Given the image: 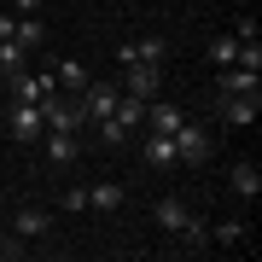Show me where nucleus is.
I'll list each match as a JSON object with an SVG mask.
<instances>
[{"mask_svg": "<svg viewBox=\"0 0 262 262\" xmlns=\"http://www.w3.org/2000/svg\"><path fill=\"white\" fill-rule=\"evenodd\" d=\"M41 146H47V163H58V169H70L76 158H82L76 134H64V128H47V134H41Z\"/></svg>", "mask_w": 262, "mask_h": 262, "instance_id": "9b49d317", "label": "nucleus"}, {"mask_svg": "<svg viewBox=\"0 0 262 262\" xmlns=\"http://www.w3.org/2000/svg\"><path fill=\"white\" fill-rule=\"evenodd\" d=\"M146 105H151V99H134V94H122L111 117H117V122H122V128H128V134H134V128H140V122H146Z\"/></svg>", "mask_w": 262, "mask_h": 262, "instance_id": "dca6fc26", "label": "nucleus"}, {"mask_svg": "<svg viewBox=\"0 0 262 262\" xmlns=\"http://www.w3.org/2000/svg\"><path fill=\"white\" fill-rule=\"evenodd\" d=\"M169 140H175V163H204V158H210V140H204L198 122H181Z\"/></svg>", "mask_w": 262, "mask_h": 262, "instance_id": "423d86ee", "label": "nucleus"}, {"mask_svg": "<svg viewBox=\"0 0 262 262\" xmlns=\"http://www.w3.org/2000/svg\"><path fill=\"white\" fill-rule=\"evenodd\" d=\"M140 158L151 169H169V163H175V140H169V134H146V151H140Z\"/></svg>", "mask_w": 262, "mask_h": 262, "instance_id": "2eb2a0df", "label": "nucleus"}, {"mask_svg": "<svg viewBox=\"0 0 262 262\" xmlns=\"http://www.w3.org/2000/svg\"><path fill=\"white\" fill-rule=\"evenodd\" d=\"M163 35H140V41H122V47H117V64L122 70H128V64H163Z\"/></svg>", "mask_w": 262, "mask_h": 262, "instance_id": "39448f33", "label": "nucleus"}, {"mask_svg": "<svg viewBox=\"0 0 262 262\" xmlns=\"http://www.w3.org/2000/svg\"><path fill=\"white\" fill-rule=\"evenodd\" d=\"M41 12V0H18V18H35Z\"/></svg>", "mask_w": 262, "mask_h": 262, "instance_id": "a878e982", "label": "nucleus"}, {"mask_svg": "<svg viewBox=\"0 0 262 262\" xmlns=\"http://www.w3.org/2000/svg\"><path fill=\"white\" fill-rule=\"evenodd\" d=\"M146 122H151V134H175L187 122V111L181 105H146Z\"/></svg>", "mask_w": 262, "mask_h": 262, "instance_id": "4468645a", "label": "nucleus"}, {"mask_svg": "<svg viewBox=\"0 0 262 262\" xmlns=\"http://www.w3.org/2000/svg\"><path fill=\"white\" fill-rule=\"evenodd\" d=\"M158 82H163V64H128L122 70V94H134V99H158Z\"/></svg>", "mask_w": 262, "mask_h": 262, "instance_id": "0eeeda50", "label": "nucleus"}, {"mask_svg": "<svg viewBox=\"0 0 262 262\" xmlns=\"http://www.w3.org/2000/svg\"><path fill=\"white\" fill-rule=\"evenodd\" d=\"M6 128H12V140H18V146H41V134H47V122H41V105H18V99H12Z\"/></svg>", "mask_w": 262, "mask_h": 262, "instance_id": "7ed1b4c3", "label": "nucleus"}, {"mask_svg": "<svg viewBox=\"0 0 262 262\" xmlns=\"http://www.w3.org/2000/svg\"><path fill=\"white\" fill-rule=\"evenodd\" d=\"M256 111H262V94H222V122H233V128L256 122Z\"/></svg>", "mask_w": 262, "mask_h": 262, "instance_id": "6e6552de", "label": "nucleus"}, {"mask_svg": "<svg viewBox=\"0 0 262 262\" xmlns=\"http://www.w3.org/2000/svg\"><path fill=\"white\" fill-rule=\"evenodd\" d=\"M53 82H58V88H70V94H82L94 76H88V64H82V58H58V64H53Z\"/></svg>", "mask_w": 262, "mask_h": 262, "instance_id": "f8f14e48", "label": "nucleus"}, {"mask_svg": "<svg viewBox=\"0 0 262 262\" xmlns=\"http://www.w3.org/2000/svg\"><path fill=\"white\" fill-rule=\"evenodd\" d=\"M76 99H82L88 122H99V117H111V111H117L122 88H117V82H88V88H82V94H76Z\"/></svg>", "mask_w": 262, "mask_h": 262, "instance_id": "20e7f679", "label": "nucleus"}, {"mask_svg": "<svg viewBox=\"0 0 262 262\" xmlns=\"http://www.w3.org/2000/svg\"><path fill=\"white\" fill-rule=\"evenodd\" d=\"M122 204V187L117 181H99V187H88V210H117Z\"/></svg>", "mask_w": 262, "mask_h": 262, "instance_id": "a211bd4d", "label": "nucleus"}, {"mask_svg": "<svg viewBox=\"0 0 262 262\" xmlns=\"http://www.w3.org/2000/svg\"><path fill=\"white\" fill-rule=\"evenodd\" d=\"M6 88H12L18 105H41L58 82H53V70H18V76H6Z\"/></svg>", "mask_w": 262, "mask_h": 262, "instance_id": "f03ea898", "label": "nucleus"}, {"mask_svg": "<svg viewBox=\"0 0 262 262\" xmlns=\"http://www.w3.org/2000/svg\"><path fill=\"white\" fill-rule=\"evenodd\" d=\"M12 233H18V239H47V233H53V210L24 204V210H18V222H12Z\"/></svg>", "mask_w": 262, "mask_h": 262, "instance_id": "9d476101", "label": "nucleus"}, {"mask_svg": "<svg viewBox=\"0 0 262 262\" xmlns=\"http://www.w3.org/2000/svg\"><path fill=\"white\" fill-rule=\"evenodd\" d=\"M64 210H88V187H70L64 192Z\"/></svg>", "mask_w": 262, "mask_h": 262, "instance_id": "5701e85b", "label": "nucleus"}, {"mask_svg": "<svg viewBox=\"0 0 262 262\" xmlns=\"http://www.w3.org/2000/svg\"><path fill=\"white\" fill-rule=\"evenodd\" d=\"M24 58H29V53L18 47V41H0V76H18V70H24Z\"/></svg>", "mask_w": 262, "mask_h": 262, "instance_id": "aec40b11", "label": "nucleus"}, {"mask_svg": "<svg viewBox=\"0 0 262 262\" xmlns=\"http://www.w3.org/2000/svg\"><path fill=\"white\" fill-rule=\"evenodd\" d=\"M239 53H245V41H239V35H222V41H210V58H215L222 70H227V64H239Z\"/></svg>", "mask_w": 262, "mask_h": 262, "instance_id": "6ab92c4d", "label": "nucleus"}, {"mask_svg": "<svg viewBox=\"0 0 262 262\" xmlns=\"http://www.w3.org/2000/svg\"><path fill=\"white\" fill-rule=\"evenodd\" d=\"M24 251V245H18V233H0V262H6V256H18Z\"/></svg>", "mask_w": 262, "mask_h": 262, "instance_id": "b1692460", "label": "nucleus"}, {"mask_svg": "<svg viewBox=\"0 0 262 262\" xmlns=\"http://www.w3.org/2000/svg\"><path fill=\"white\" fill-rule=\"evenodd\" d=\"M12 29H18V18H12V12H0V41H12Z\"/></svg>", "mask_w": 262, "mask_h": 262, "instance_id": "393cba45", "label": "nucleus"}, {"mask_svg": "<svg viewBox=\"0 0 262 262\" xmlns=\"http://www.w3.org/2000/svg\"><path fill=\"white\" fill-rule=\"evenodd\" d=\"M12 41H18L24 53H41V47H47V24H41V18H18V29H12Z\"/></svg>", "mask_w": 262, "mask_h": 262, "instance_id": "ddd939ff", "label": "nucleus"}, {"mask_svg": "<svg viewBox=\"0 0 262 262\" xmlns=\"http://www.w3.org/2000/svg\"><path fill=\"white\" fill-rule=\"evenodd\" d=\"M210 239H215V245H239V239H245V222H222V227H210Z\"/></svg>", "mask_w": 262, "mask_h": 262, "instance_id": "4be33fe9", "label": "nucleus"}, {"mask_svg": "<svg viewBox=\"0 0 262 262\" xmlns=\"http://www.w3.org/2000/svg\"><path fill=\"white\" fill-rule=\"evenodd\" d=\"M99 134H105V146H128V128L117 117H99Z\"/></svg>", "mask_w": 262, "mask_h": 262, "instance_id": "412c9836", "label": "nucleus"}, {"mask_svg": "<svg viewBox=\"0 0 262 262\" xmlns=\"http://www.w3.org/2000/svg\"><path fill=\"white\" fill-rule=\"evenodd\" d=\"M41 122H47V128L76 134V128L88 122V111H82V99H76V94H58V88H53V94L41 99Z\"/></svg>", "mask_w": 262, "mask_h": 262, "instance_id": "f257e3e1", "label": "nucleus"}, {"mask_svg": "<svg viewBox=\"0 0 262 262\" xmlns=\"http://www.w3.org/2000/svg\"><path fill=\"white\" fill-rule=\"evenodd\" d=\"M233 192L239 198H256L262 192V169L256 163H233Z\"/></svg>", "mask_w": 262, "mask_h": 262, "instance_id": "f3484780", "label": "nucleus"}, {"mask_svg": "<svg viewBox=\"0 0 262 262\" xmlns=\"http://www.w3.org/2000/svg\"><path fill=\"white\" fill-rule=\"evenodd\" d=\"M256 64H227L222 70V82H215V94H262V82H256Z\"/></svg>", "mask_w": 262, "mask_h": 262, "instance_id": "1a4fd4ad", "label": "nucleus"}]
</instances>
